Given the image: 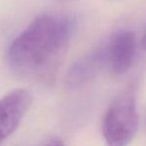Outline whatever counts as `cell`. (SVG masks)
I'll use <instances>...</instances> for the list:
<instances>
[{
  "instance_id": "2",
  "label": "cell",
  "mask_w": 146,
  "mask_h": 146,
  "mask_svg": "<svg viewBox=\"0 0 146 146\" xmlns=\"http://www.w3.org/2000/svg\"><path fill=\"white\" fill-rule=\"evenodd\" d=\"M138 128L135 96L132 90L119 94L108 106L102 121L106 146H127Z\"/></svg>"
},
{
  "instance_id": "3",
  "label": "cell",
  "mask_w": 146,
  "mask_h": 146,
  "mask_svg": "<svg viewBox=\"0 0 146 146\" xmlns=\"http://www.w3.org/2000/svg\"><path fill=\"white\" fill-rule=\"evenodd\" d=\"M32 102V94L24 88L11 90L0 98V145L15 132Z\"/></svg>"
},
{
  "instance_id": "1",
  "label": "cell",
  "mask_w": 146,
  "mask_h": 146,
  "mask_svg": "<svg viewBox=\"0 0 146 146\" xmlns=\"http://www.w3.org/2000/svg\"><path fill=\"white\" fill-rule=\"evenodd\" d=\"M72 33L73 22L65 14L47 12L37 16L9 46V67L24 79L49 81L65 58Z\"/></svg>"
},
{
  "instance_id": "6",
  "label": "cell",
  "mask_w": 146,
  "mask_h": 146,
  "mask_svg": "<svg viewBox=\"0 0 146 146\" xmlns=\"http://www.w3.org/2000/svg\"><path fill=\"white\" fill-rule=\"evenodd\" d=\"M44 146H65V144L63 143V141L59 140V139H54V140L49 141Z\"/></svg>"
},
{
  "instance_id": "7",
  "label": "cell",
  "mask_w": 146,
  "mask_h": 146,
  "mask_svg": "<svg viewBox=\"0 0 146 146\" xmlns=\"http://www.w3.org/2000/svg\"><path fill=\"white\" fill-rule=\"evenodd\" d=\"M142 47L144 50H146V30H145L144 35H143V38H142Z\"/></svg>"
},
{
  "instance_id": "5",
  "label": "cell",
  "mask_w": 146,
  "mask_h": 146,
  "mask_svg": "<svg viewBox=\"0 0 146 146\" xmlns=\"http://www.w3.org/2000/svg\"><path fill=\"white\" fill-rule=\"evenodd\" d=\"M108 64L114 75L125 74L133 63L136 51V38L131 31L116 33L106 47Z\"/></svg>"
},
{
  "instance_id": "4",
  "label": "cell",
  "mask_w": 146,
  "mask_h": 146,
  "mask_svg": "<svg viewBox=\"0 0 146 146\" xmlns=\"http://www.w3.org/2000/svg\"><path fill=\"white\" fill-rule=\"evenodd\" d=\"M108 63L106 48L98 47L79 58L68 72L66 86L75 90L90 83L98 75L104 64Z\"/></svg>"
}]
</instances>
